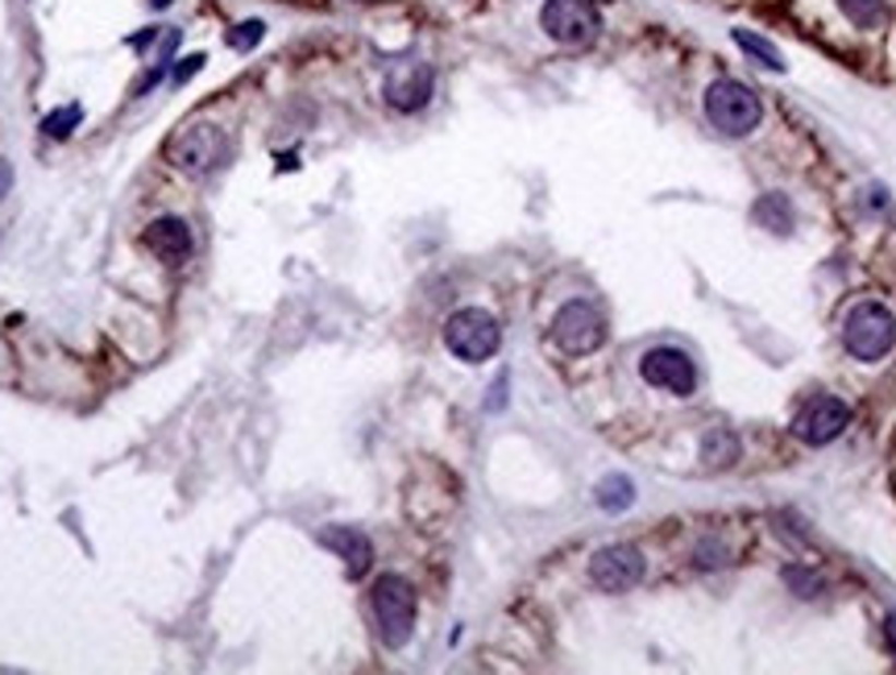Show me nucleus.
<instances>
[{
  "label": "nucleus",
  "mask_w": 896,
  "mask_h": 675,
  "mask_svg": "<svg viewBox=\"0 0 896 675\" xmlns=\"http://www.w3.org/2000/svg\"><path fill=\"white\" fill-rule=\"evenodd\" d=\"M204 55H191V59H183L179 62V67H175V83H188L191 75H200V71H204Z\"/></svg>",
  "instance_id": "4be33fe9"
},
{
  "label": "nucleus",
  "mask_w": 896,
  "mask_h": 675,
  "mask_svg": "<svg viewBox=\"0 0 896 675\" xmlns=\"http://www.w3.org/2000/svg\"><path fill=\"white\" fill-rule=\"evenodd\" d=\"M730 38L739 41V50H748V55L760 62V67H768V71H776V75L785 71V55H780V50H776L768 38H760V34H751V29H734Z\"/></svg>",
  "instance_id": "dca6fc26"
},
{
  "label": "nucleus",
  "mask_w": 896,
  "mask_h": 675,
  "mask_svg": "<svg viewBox=\"0 0 896 675\" xmlns=\"http://www.w3.org/2000/svg\"><path fill=\"white\" fill-rule=\"evenodd\" d=\"M9 191H13V166L0 158V200H4Z\"/></svg>",
  "instance_id": "393cba45"
},
{
  "label": "nucleus",
  "mask_w": 896,
  "mask_h": 675,
  "mask_svg": "<svg viewBox=\"0 0 896 675\" xmlns=\"http://www.w3.org/2000/svg\"><path fill=\"white\" fill-rule=\"evenodd\" d=\"M640 373H644L647 386L656 389H668V394H677V398H689L693 389H697V365H693V357L689 352H681V348H647L644 361H640Z\"/></svg>",
  "instance_id": "1a4fd4ad"
},
{
  "label": "nucleus",
  "mask_w": 896,
  "mask_h": 675,
  "mask_svg": "<svg viewBox=\"0 0 896 675\" xmlns=\"http://www.w3.org/2000/svg\"><path fill=\"white\" fill-rule=\"evenodd\" d=\"M552 336H557V345H561L569 357H585V352H594V348L606 340L602 311L594 308V303H585V299H573V303H564V308L557 311Z\"/></svg>",
  "instance_id": "0eeeda50"
},
{
  "label": "nucleus",
  "mask_w": 896,
  "mask_h": 675,
  "mask_svg": "<svg viewBox=\"0 0 896 675\" xmlns=\"http://www.w3.org/2000/svg\"><path fill=\"white\" fill-rule=\"evenodd\" d=\"M884 630H888V647H893V651H896V614L888 617V626H884Z\"/></svg>",
  "instance_id": "a878e982"
},
{
  "label": "nucleus",
  "mask_w": 896,
  "mask_h": 675,
  "mask_svg": "<svg viewBox=\"0 0 896 675\" xmlns=\"http://www.w3.org/2000/svg\"><path fill=\"white\" fill-rule=\"evenodd\" d=\"M150 4H154V9H170V4H175V0H150Z\"/></svg>",
  "instance_id": "bb28decb"
},
{
  "label": "nucleus",
  "mask_w": 896,
  "mask_h": 675,
  "mask_svg": "<svg viewBox=\"0 0 896 675\" xmlns=\"http://www.w3.org/2000/svg\"><path fill=\"white\" fill-rule=\"evenodd\" d=\"M320 543L345 559L349 576H366L370 564H374V543L366 539V531H357V527H324V531H320Z\"/></svg>",
  "instance_id": "f8f14e48"
},
{
  "label": "nucleus",
  "mask_w": 896,
  "mask_h": 675,
  "mask_svg": "<svg viewBox=\"0 0 896 675\" xmlns=\"http://www.w3.org/2000/svg\"><path fill=\"white\" fill-rule=\"evenodd\" d=\"M785 584H789L797 596H817L822 593V576L810 572V568H789V572H785Z\"/></svg>",
  "instance_id": "412c9836"
},
{
  "label": "nucleus",
  "mask_w": 896,
  "mask_h": 675,
  "mask_svg": "<svg viewBox=\"0 0 896 675\" xmlns=\"http://www.w3.org/2000/svg\"><path fill=\"white\" fill-rule=\"evenodd\" d=\"M706 117L727 137H748L764 121V104L739 80H714L706 92Z\"/></svg>",
  "instance_id": "f257e3e1"
},
{
  "label": "nucleus",
  "mask_w": 896,
  "mask_h": 675,
  "mask_svg": "<svg viewBox=\"0 0 896 675\" xmlns=\"http://www.w3.org/2000/svg\"><path fill=\"white\" fill-rule=\"evenodd\" d=\"M374 622H378V635L386 647H403L411 630H416V589L403 580V576L386 572L374 580Z\"/></svg>",
  "instance_id": "f03ea898"
},
{
  "label": "nucleus",
  "mask_w": 896,
  "mask_h": 675,
  "mask_svg": "<svg viewBox=\"0 0 896 675\" xmlns=\"http://www.w3.org/2000/svg\"><path fill=\"white\" fill-rule=\"evenodd\" d=\"M490 394H494V398H490V402H486V407H490V410L506 407V377H499V382H494V389H490Z\"/></svg>",
  "instance_id": "b1692460"
},
{
  "label": "nucleus",
  "mask_w": 896,
  "mask_h": 675,
  "mask_svg": "<svg viewBox=\"0 0 896 675\" xmlns=\"http://www.w3.org/2000/svg\"><path fill=\"white\" fill-rule=\"evenodd\" d=\"M843 4V13L851 17V25H859V29H875L880 21L888 17V4L884 0H838Z\"/></svg>",
  "instance_id": "a211bd4d"
},
{
  "label": "nucleus",
  "mask_w": 896,
  "mask_h": 675,
  "mask_svg": "<svg viewBox=\"0 0 896 675\" xmlns=\"http://www.w3.org/2000/svg\"><path fill=\"white\" fill-rule=\"evenodd\" d=\"M589 576L602 593H626L644 580V555L635 552L631 543H610L602 552L589 559Z\"/></svg>",
  "instance_id": "9b49d317"
},
{
  "label": "nucleus",
  "mask_w": 896,
  "mask_h": 675,
  "mask_svg": "<svg viewBox=\"0 0 896 675\" xmlns=\"http://www.w3.org/2000/svg\"><path fill=\"white\" fill-rule=\"evenodd\" d=\"M843 345L859 361H880L888 357L896 345V320L888 308L880 303H859L843 324Z\"/></svg>",
  "instance_id": "39448f33"
},
{
  "label": "nucleus",
  "mask_w": 896,
  "mask_h": 675,
  "mask_svg": "<svg viewBox=\"0 0 896 675\" xmlns=\"http://www.w3.org/2000/svg\"><path fill=\"white\" fill-rule=\"evenodd\" d=\"M167 158L179 166V170L204 179V174H212L216 166L229 158V137H225V129H216V124L208 121L183 124V129L170 137Z\"/></svg>",
  "instance_id": "7ed1b4c3"
},
{
  "label": "nucleus",
  "mask_w": 896,
  "mask_h": 675,
  "mask_svg": "<svg viewBox=\"0 0 896 675\" xmlns=\"http://www.w3.org/2000/svg\"><path fill=\"white\" fill-rule=\"evenodd\" d=\"M697 564H706V568H718V564H727V552H722L718 543H702V547H697Z\"/></svg>",
  "instance_id": "5701e85b"
},
{
  "label": "nucleus",
  "mask_w": 896,
  "mask_h": 675,
  "mask_svg": "<svg viewBox=\"0 0 896 675\" xmlns=\"http://www.w3.org/2000/svg\"><path fill=\"white\" fill-rule=\"evenodd\" d=\"M80 121H84V108H80V104H67V108H59V112H50V117H46L43 133L46 137H59V142H63V137L75 133V124Z\"/></svg>",
  "instance_id": "6ab92c4d"
},
{
  "label": "nucleus",
  "mask_w": 896,
  "mask_h": 675,
  "mask_svg": "<svg viewBox=\"0 0 896 675\" xmlns=\"http://www.w3.org/2000/svg\"><path fill=\"white\" fill-rule=\"evenodd\" d=\"M594 497H598V506H602V510L623 514V510L635 506V485H631V477H623V472H610V477L598 481Z\"/></svg>",
  "instance_id": "4468645a"
},
{
  "label": "nucleus",
  "mask_w": 896,
  "mask_h": 675,
  "mask_svg": "<svg viewBox=\"0 0 896 675\" xmlns=\"http://www.w3.org/2000/svg\"><path fill=\"white\" fill-rule=\"evenodd\" d=\"M755 220L785 237V232L792 228V204L785 200V195H764V200L755 204Z\"/></svg>",
  "instance_id": "f3484780"
},
{
  "label": "nucleus",
  "mask_w": 896,
  "mask_h": 675,
  "mask_svg": "<svg viewBox=\"0 0 896 675\" xmlns=\"http://www.w3.org/2000/svg\"><path fill=\"white\" fill-rule=\"evenodd\" d=\"M847 423H851V407H847L843 398H834V394H817V398H810L805 407L797 410L792 435H797L801 444L822 448V444L838 439V435L847 431Z\"/></svg>",
  "instance_id": "6e6552de"
},
{
  "label": "nucleus",
  "mask_w": 896,
  "mask_h": 675,
  "mask_svg": "<svg viewBox=\"0 0 896 675\" xmlns=\"http://www.w3.org/2000/svg\"><path fill=\"white\" fill-rule=\"evenodd\" d=\"M702 460H706L709 469H727V465H734L739 460V439H734V431L727 427H714L702 439Z\"/></svg>",
  "instance_id": "2eb2a0df"
},
{
  "label": "nucleus",
  "mask_w": 896,
  "mask_h": 675,
  "mask_svg": "<svg viewBox=\"0 0 896 675\" xmlns=\"http://www.w3.org/2000/svg\"><path fill=\"white\" fill-rule=\"evenodd\" d=\"M444 345H449V352H453L457 361L478 365V361H490V357L499 352L502 328L490 311L465 308V311H457V315H449V324H444Z\"/></svg>",
  "instance_id": "20e7f679"
},
{
  "label": "nucleus",
  "mask_w": 896,
  "mask_h": 675,
  "mask_svg": "<svg viewBox=\"0 0 896 675\" xmlns=\"http://www.w3.org/2000/svg\"><path fill=\"white\" fill-rule=\"evenodd\" d=\"M432 87H437L432 62L407 59V62H395V67L386 71L382 96H386V104L398 108V112H419L423 104L432 100Z\"/></svg>",
  "instance_id": "9d476101"
},
{
  "label": "nucleus",
  "mask_w": 896,
  "mask_h": 675,
  "mask_svg": "<svg viewBox=\"0 0 896 675\" xmlns=\"http://www.w3.org/2000/svg\"><path fill=\"white\" fill-rule=\"evenodd\" d=\"M262 38H266V25H262V21H241V25H232L229 34H225V41H229L232 50H253Z\"/></svg>",
  "instance_id": "aec40b11"
},
{
  "label": "nucleus",
  "mask_w": 896,
  "mask_h": 675,
  "mask_svg": "<svg viewBox=\"0 0 896 675\" xmlns=\"http://www.w3.org/2000/svg\"><path fill=\"white\" fill-rule=\"evenodd\" d=\"M540 25L552 41H561L569 50H582V46L598 38L602 17H598V9L589 0H543Z\"/></svg>",
  "instance_id": "423d86ee"
},
{
  "label": "nucleus",
  "mask_w": 896,
  "mask_h": 675,
  "mask_svg": "<svg viewBox=\"0 0 896 675\" xmlns=\"http://www.w3.org/2000/svg\"><path fill=\"white\" fill-rule=\"evenodd\" d=\"M146 249L158 253L167 266H179L191 257V228L179 220V216H163L146 228Z\"/></svg>",
  "instance_id": "ddd939ff"
}]
</instances>
